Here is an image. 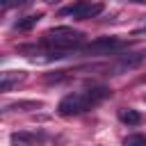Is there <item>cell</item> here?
Returning a JSON list of instances; mask_svg holds the SVG:
<instances>
[{
  "label": "cell",
  "instance_id": "ba28073f",
  "mask_svg": "<svg viewBox=\"0 0 146 146\" xmlns=\"http://www.w3.org/2000/svg\"><path fill=\"white\" fill-rule=\"evenodd\" d=\"M41 18H43V14H39V11H36V14H27V16L18 18L14 27H16L18 32H27V30H32V27H34V25H36Z\"/></svg>",
  "mask_w": 146,
  "mask_h": 146
},
{
  "label": "cell",
  "instance_id": "5b68a950",
  "mask_svg": "<svg viewBox=\"0 0 146 146\" xmlns=\"http://www.w3.org/2000/svg\"><path fill=\"white\" fill-rule=\"evenodd\" d=\"M146 62V50H139V52H125V55H119V59L110 66L112 71L116 73H123V71H132L137 68L139 64Z\"/></svg>",
  "mask_w": 146,
  "mask_h": 146
},
{
  "label": "cell",
  "instance_id": "7a4b0ae2",
  "mask_svg": "<svg viewBox=\"0 0 146 146\" xmlns=\"http://www.w3.org/2000/svg\"><path fill=\"white\" fill-rule=\"evenodd\" d=\"M41 43L50 50H71V48H80L84 43V34L80 30H73V27H66V25H57V27H50L43 36H41Z\"/></svg>",
  "mask_w": 146,
  "mask_h": 146
},
{
  "label": "cell",
  "instance_id": "4fadbf2b",
  "mask_svg": "<svg viewBox=\"0 0 146 146\" xmlns=\"http://www.w3.org/2000/svg\"><path fill=\"white\" fill-rule=\"evenodd\" d=\"M43 2H48V5H52V2H59V0H43Z\"/></svg>",
  "mask_w": 146,
  "mask_h": 146
},
{
  "label": "cell",
  "instance_id": "6da1fadb",
  "mask_svg": "<svg viewBox=\"0 0 146 146\" xmlns=\"http://www.w3.org/2000/svg\"><path fill=\"white\" fill-rule=\"evenodd\" d=\"M112 91L107 87H91V89H84V91H75V94H66L59 105H57V114L59 116H75V114H82L87 110H91L94 105L103 103L105 98H110Z\"/></svg>",
  "mask_w": 146,
  "mask_h": 146
},
{
  "label": "cell",
  "instance_id": "30bf717a",
  "mask_svg": "<svg viewBox=\"0 0 146 146\" xmlns=\"http://www.w3.org/2000/svg\"><path fill=\"white\" fill-rule=\"evenodd\" d=\"M36 107H41L39 100H18V103H11V105H5L7 112L9 110H36Z\"/></svg>",
  "mask_w": 146,
  "mask_h": 146
},
{
  "label": "cell",
  "instance_id": "8992f818",
  "mask_svg": "<svg viewBox=\"0 0 146 146\" xmlns=\"http://www.w3.org/2000/svg\"><path fill=\"white\" fill-rule=\"evenodd\" d=\"M23 80H25V71H5L2 78H0V89L2 91H9L11 87H16Z\"/></svg>",
  "mask_w": 146,
  "mask_h": 146
},
{
  "label": "cell",
  "instance_id": "52a82bcc",
  "mask_svg": "<svg viewBox=\"0 0 146 146\" xmlns=\"http://www.w3.org/2000/svg\"><path fill=\"white\" fill-rule=\"evenodd\" d=\"M9 141H11V146H34L39 141V137L34 132H23L21 130V132H11Z\"/></svg>",
  "mask_w": 146,
  "mask_h": 146
},
{
  "label": "cell",
  "instance_id": "277c9868",
  "mask_svg": "<svg viewBox=\"0 0 146 146\" xmlns=\"http://www.w3.org/2000/svg\"><path fill=\"white\" fill-rule=\"evenodd\" d=\"M121 46H123V41L116 39V36H100V39L82 46V52L84 55H110L112 50H116Z\"/></svg>",
  "mask_w": 146,
  "mask_h": 146
},
{
  "label": "cell",
  "instance_id": "7c38bea8",
  "mask_svg": "<svg viewBox=\"0 0 146 146\" xmlns=\"http://www.w3.org/2000/svg\"><path fill=\"white\" fill-rule=\"evenodd\" d=\"M30 0H0V5H2V9H11V7H23V5H27Z\"/></svg>",
  "mask_w": 146,
  "mask_h": 146
},
{
  "label": "cell",
  "instance_id": "9c48e42d",
  "mask_svg": "<svg viewBox=\"0 0 146 146\" xmlns=\"http://www.w3.org/2000/svg\"><path fill=\"white\" fill-rule=\"evenodd\" d=\"M119 119H121L123 123H128V125L141 123V114H139L137 110H132V107H121V110H119Z\"/></svg>",
  "mask_w": 146,
  "mask_h": 146
},
{
  "label": "cell",
  "instance_id": "3957f363",
  "mask_svg": "<svg viewBox=\"0 0 146 146\" xmlns=\"http://www.w3.org/2000/svg\"><path fill=\"white\" fill-rule=\"evenodd\" d=\"M103 11V5L100 2H94V0H75L73 5L64 7L62 9V16H73V18H94Z\"/></svg>",
  "mask_w": 146,
  "mask_h": 146
},
{
  "label": "cell",
  "instance_id": "8fae6325",
  "mask_svg": "<svg viewBox=\"0 0 146 146\" xmlns=\"http://www.w3.org/2000/svg\"><path fill=\"white\" fill-rule=\"evenodd\" d=\"M123 146H146V135H128L123 139Z\"/></svg>",
  "mask_w": 146,
  "mask_h": 146
}]
</instances>
